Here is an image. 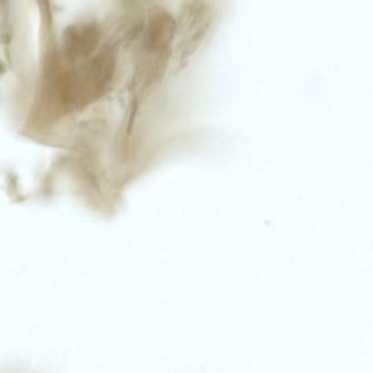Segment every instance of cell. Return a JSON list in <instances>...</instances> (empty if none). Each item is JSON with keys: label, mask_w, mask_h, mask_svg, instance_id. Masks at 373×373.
<instances>
[{"label": "cell", "mask_w": 373, "mask_h": 373, "mask_svg": "<svg viewBox=\"0 0 373 373\" xmlns=\"http://www.w3.org/2000/svg\"><path fill=\"white\" fill-rule=\"evenodd\" d=\"M175 32L176 22L168 11L155 8L150 12L141 45L146 64L159 66L166 61Z\"/></svg>", "instance_id": "1"}, {"label": "cell", "mask_w": 373, "mask_h": 373, "mask_svg": "<svg viewBox=\"0 0 373 373\" xmlns=\"http://www.w3.org/2000/svg\"><path fill=\"white\" fill-rule=\"evenodd\" d=\"M101 36V27L96 22L72 24L64 33L67 57L71 61L89 58L98 49Z\"/></svg>", "instance_id": "2"}, {"label": "cell", "mask_w": 373, "mask_h": 373, "mask_svg": "<svg viewBox=\"0 0 373 373\" xmlns=\"http://www.w3.org/2000/svg\"><path fill=\"white\" fill-rule=\"evenodd\" d=\"M3 66L0 65V72L3 71Z\"/></svg>", "instance_id": "3"}]
</instances>
